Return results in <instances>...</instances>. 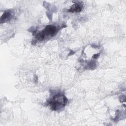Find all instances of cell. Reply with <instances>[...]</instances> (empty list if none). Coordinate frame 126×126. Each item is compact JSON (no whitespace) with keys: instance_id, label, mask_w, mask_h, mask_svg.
<instances>
[{"instance_id":"1","label":"cell","mask_w":126,"mask_h":126,"mask_svg":"<svg viewBox=\"0 0 126 126\" xmlns=\"http://www.w3.org/2000/svg\"><path fill=\"white\" fill-rule=\"evenodd\" d=\"M67 102L66 97L62 93H58L53 95L48 100V103L53 110H58L65 105Z\"/></svg>"},{"instance_id":"2","label":"cell","mask_w":126,"mask_h":126,"mask_svg":"<svg viewBox=\"0 0 126 126\" xmlns=\"http://www.w3.org/2000/svg\"><path fill=\"white\" fill-rule=\"evenodd\" d=\"M57 32V30L55 26L48 25L44 30L35 35V38L38 41H42L48 36H54Z\"/></svg>"},{"instance_id":"3","label":"cell","mask_w":126,"mask_h":126,"mask_svg":"<svg viewBox=\"0 0 126 126\" xmlns=\"http://www.w3.org/2000/svg\"><path fill=\"white\" fill-rule=\"evenodd\" d=\"M12 16V12L11 11L8 10L4 12L2 16L0 17V22H5L9 20Z\"/></svg>"},{"instance_id":"4","label":"cell","mask_w":126,"mask_h":126,"mask_svg":"<svg viewBox=\"0 0 126 126\" xmlns=\"http://www.w3.org/2000/svg\"><path fill=\"white\" fill-rule=\"evenodd\" d=\"M82 10V6L79 3H75L68 10L69 12H80Z\"/></svg>"}]
</instances>
